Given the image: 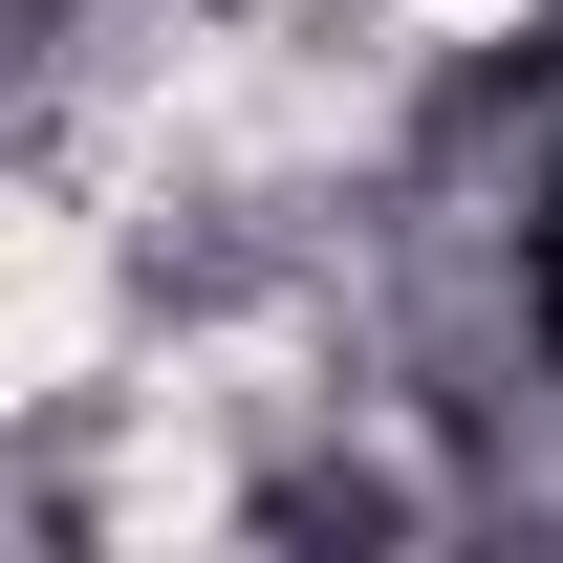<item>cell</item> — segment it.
I'll use <instances>...</instances> for the list:
<instances>
[{
  "label": "cell",
  "instance_id": "6da1fadb",
  "mask_svg": "<svg viewBox=\"0 0 563 563\" xmlns=\"http://www.w3.org/2000/svg\"><path fill=\"white\" fill-rule=\"evenodd\" d=\"M368 22H390V44H412L433 87H498V66H520V44L563 22V0H368Z\"/></svg>",
  "mask_w": 563,
  "mask_h": 563
}]
</instances>
